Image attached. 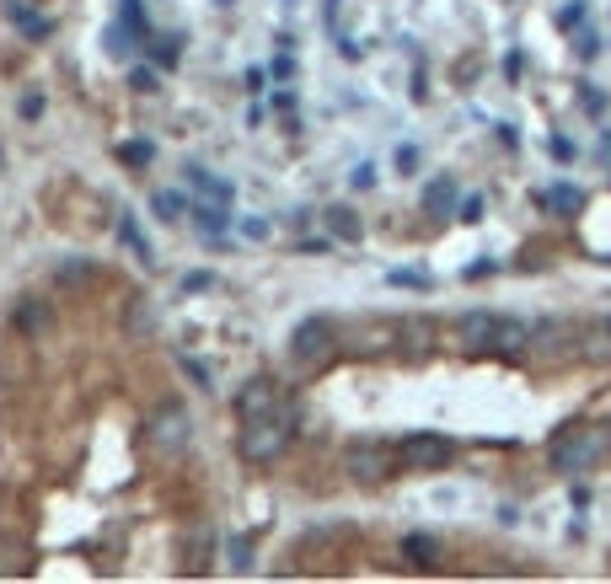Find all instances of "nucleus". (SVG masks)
<instances>
[{
	"label": "nucleus",
	"instance_id": "nucleus-1",
	"mask_svg": "<svg viewBox=\"0 0 611 584\" xmlns=\"http://www.w3.org/2000/svg\"><path fill=\"white\" fill-rule=\"evenodd\" d=\"M290 429H295V419L290 413H258V419H242V456L247 461H274L284 445H290Z\"/></svg>",
	"mask_w": 611,
	"mask_h": 584
},
{
	"label": "nucleus",
	"instance_id": "nucleus-2",
	"mask_svg": "<svg viewBox=\"0 0 611 584\" xmlns=\"http://www.w3.org/2000/svg\"><path fill=\"white\" fill-rule=\"evenodd\" d=\"M601 451H607V435H601L596 424H569V429H558V440H553V467H558V472H585V467L601 461Z\"/></svg>",
	"mask_w": 611,
	"mask_h": 584
},
{
	"label": "nucleus",
	"instance_id": "nucleus-3",
	"mask_svg": "<svg viewBox=\"0 0 611 584\" xmlns=\"http://www.w3.org/2000/svg\"><path fill=\"white\" fill-rule=\"evenodd\" d=\"M327 349H333V322H327V317H306V322L290 333V354H295L301 365H317Z\"/></svg>",
	"mask_w": 611,
	"mask_h": 584
},
{
	"label": "nucleus",
	"instance_id": "nucleus-4",
	"mask_svg": "<svg viewBox=\"0 0 611 584\" xmlns=\"http://www.w3.org/2000/svg\"><path fill=\"white\" fill-rule=\"evenodd\" d=\"M397 456H403L408 467H419V472H435V467H446V461H451V440L424 429V435H408Z\"/></svg>",
	"mask_w": 611,
	"mask_h": 584
},
{
	"label": "nucleus",
	"instance_id": "nucleus-5",
	"mask_svg": "<svg viewBox=\"0 0 611 584\" xmlns=\"http://www.w3.org/2000/svg\"><path fill=\"white\" fill-rule=\"evenodd\" d=\"M344 461H349V472H354L360 483H381V478L392 472V451H386V445H376V440H354Z\"/></svg>",
	"mask_w": 611,
	"mask_h": 584
},
{
	"label": "nucleus",
	"instance_id": "nucleus-6",
	"mask_svg": "<svg viewBox=\"0 0 611 584\" xmlns=\"http://www.w3.org/2000/svg\"><path fill=\"white\" fill-rule=\"evenodd\" d=\"M150 435H156L161 451H182V445H188V413H182V408L156 413V419H150Z\"/></svg>",
	"mask_w": 611,
	"mask_h": 584
},
{
	"label": "nucleus",
	"instance_id": "nucleus-7",
	"mask_svg": "<svg viewBox=\"0 0 611 584\" xmlns=\"http://www.w3.org/2000/svg\"><path fill=\"white\" fill-rule=\"evenodd\" d=\"M456 333H462V343H472V349H494V333H499V317H488V311H467Z\"/></svg>",
	"mask_w": 611,
	"mask_h": 584
},
{
	"label": "nucleus",
	"instance_id": "nucleus-8",
	"mask_svg": "<svg viewBox=\"0 0 611 584\" xmlns=\"http://www.w3.org/2000/svg\"><path fill=\"white\" fill-rule=\"evenodd\" d=\"M236 413H242V419L274 413V386H268V381H247V392L236 397Z\"/></svg>",
	"mask_w": 611,
	"mask_h": 584
},
{
	"label": "nucleus",
	"instance_id": "nucleus-9",
	"mask_svg": "<svg viewBox=\"0 0 611 584\" xmlns=\"http://www.w3.org/2000/svg\"><path fill=\"white\" fill-rule=\"evenodd\" d=\"M118 241H123V247H129L145 268L156 263V252H150V241H145V231H140V220H134V215H123V220H118Z\"/></svg>",
	"mask_w": 611,
	"mask_h": 584
},
{
	"label": "nucleus",
	"instance_id": "nucleus-10",
	"mask_svg": "<svg viewBox=\"0 0 611 584\" xmlns=\"http://www.w3.org/2000/svg\"><path fill=\"white\" fill-rule=\"evenodd\" d=\"M531 343V327L526 322H515V317H499V333H494V349H505V354H515V349H526Z\"/></svg>",
	"mask_w": 611,
	"mask_h": 584
},
{
	"label": "nucleus",
	"instance_id": "nucleus-11",
	"mask_svg": "<svg viewBox=\"0 0 611 584\" xmlns=\"http://www.w3.org/2000/svg\"><path fill=\"white\" fill-rule=\"evenodd\" d=\"M451 204H456V182H451V177H435V182L424 188V209H429V215H451Z\"/></svg>",
	"mask_w": 611,
	"mask_h": 584
},
{
	"label": "nucleus",
	"instance_id": "nucleus-12",
	"mask_svg": "<svg viewBox=\"0 0 611 584\" xmlns=\"http://www.w3.org/2000/svg\"><path fill=\"white\" fill-rule=\"evenodd\" d=\"M403 558L419 563V569H429V563L440 558V542H435V537H403Z\"/></svg>",
	"mask_w": 611,
	"mask_h": 584
},
{
	"label": "nucleus",
	"instance_id": "nucleus-13",
	"mask_svg": "<svg viewBox=\"0 0 611 584\" xmlns=\"http://www.w3.org/2000/svg\"><path fill=\"white\" fill-rule=\"evenodd\" d=\"M327 225H333V236L338 241H360L365 231H360V220H354V209H344V204H333L327 209Z\"/></svg>",
	"mask_w": 611,
	"mask_h": 584
},
{
	"label": "nucleus",
	"instance_id": "nucleus-14",
	"mask_svg": "<svg viewBox=\"0 0 611 584\" xmlns=\"http://www.w3.org/2000/svg\"><path fill=\"white\" fill-rule=\"evenodd\" d=\"M188 182H199V188H204V193H209L215 204H231V182H220V177H209L204 166H188Z\"/></svg>",
	"mask_w": 611,
	"mask_h": 584
},
{
	"label": "nucleus",
	"instance_id": "nucleus-15",
	"mask_svg": "<svg viewBox=\"0 0 611 584\" xmlns=\"http://www.w3.org/2000/svg\"><path fill=\"white\" fill-rule=\"evenodd\" d=\"M193 225H199V236H220L225 231V204H204V209H193Z\"/></svg>",
	"mask_w": 611,
	"mask_h": 584
},
{
	"label": "nucleus",
	"instance_id": "nucleus-16",
	"mask_svg": "<svg viewBox=\"0 0 611 584\" xmlns=\"http://www.w3.org/2000/svg\"><path fill=\"white\" fill-rule=\"evenodd\" d=\"M118 21H123L129 38H145V11H140V0H118Z\"/></svg>",
	"mask_w": 611,
	"mask_h": 584
},
{
	"label": "nucleus",
	"instance_id": "nucleus-17",
	"mask_svg": "<svg viewBox=\"0 0 611 584\" xmlns=\"http://www.w3.org/2000/svg\"><path fill=\"white\" fill-rule=\"evenodd\" d=\"M150 209H156L161 220H177V215H182V193H172V188H161V193H150Z\"/></svg>",
	"mask_w": 611,
	"mask_h": 584
},
{
	"label": "nucleus",
	"instance_id": "nucleus-18",
	"mask_svg": "<svg viewBox=\"0 0 611 584\" xmlns=\"http://www.w3.org/2000/svg\"><path fill=\"white\" fill-rule=\"evenodd\" d=\"M16 27H21V38H48L54 32V21L48 16H32V11H16Z\"/></svg>",
	"mask_w": 611,
	"mask_h": 584
},
{
	"label": "nucleus",
	"instance_id": "nucleus-19",
	"mask_svg": "<svg viewBox=\"0 0 611 584\" xmlns=\"http://www.w3.org/2000/svg\"><path fill=\"white\" fill-rule=\"evenodd\" d=\"M16 327H21V333H43V327H48V306H21V311H16Z\"/></svg>",
	"mask_w": 611,
	"mask_h": 584
},
{
	"label": "nucleus",
	"instance_id": "nucleus-20",
	"mask_svg": "<svg viewBox=\"0 0 611 584\" xmlns=\"http://www.w3.org/2000/svg\"><path fill=\"white\" fill-rule=\"evenodd\" d=\"M177 365H182V376H188V381H193V386H204V392H209V386H215V376H209V365H204V360H193V354H182V360H177Z\"/></svg>",
	"mask_w": 611,
	"mask_h": 584
},
{
	"label": "nucleus",
	"instance_id": "nucleus-21",
	"mask_svg": "<svg viewBox=\"0 0 611 584\" xmlns=\"http://www.w3.org/2000/svg\"><path fill=\"white\" fill-rule=\"evenodd\" d=\"M150 156H156V150H150L145 140H129V145H118V161H129V166H150Z\"/></svg>",
	"mask_w": 611,
	"mask_h": 584
},
{
	"label": "nucleus",
	"instance_id": "nucleus-22",
	"mask_svg": "<svg viewBox=\"0 0 611 584\" xmlns=\"http://www.w3.org/2000/svg\"><path fill=\"white\" fill-rule=\"evenodd\" d=\"M225 553H231V569H236V574H247V569H252V542H247V537H231V547H225Z\"/></svg>",
	"mask_w": 611,
	"mask_h": 584
},
{
	"label": "nucleus",
	"instance_id": "nucleus-23",
	"mask_svg": "<svg viewBox=\"0 0 611 584\" xmlns=\"http://www.w3.org/2000/svg\"><path fill=\"white\" fill-rule=\"evenodd\" d=\"M129 86H134V91H145V97H150V91H156V86H161V75H156V70H150V64H134V70H129Z\"/></svg>",
	"mask_w": 611,
	"mask_h": 584
},
{
	"label": "nucleus",
	"instance_id": "nucleus-24",
	"mask_svg": "<svg viewBox=\"0 0 611 584\" xmlns=\"http://www.w3.org/2000/svg\"><path fill=\"white\" fill-rule=\"evenodd\" d=\"M580 21H585V0H569V5L558 11V27H564V32H574Z\"/></svg>",
	"mask_w": 611,
	"mask_h": 584
},
{
	"label": "nucleus",
	"instance_id": "nucleus-25",
	"mask_svg": "<svg viewBox=\"0 0 611 584\" xmlns=\"http://www.w3.org/2000/svg\"><path fill=\"white\" fill-rule=\"evenodd\" d=\"M177 54H182V48H177V38H156V59H161L166 70L177 64Z\"/></svg>",
	"mask_w": 611,
	"mask_h": 584
},
{
	"label": "nucleus",
	"instance_id": "nucleus-26",
	"mask_svg": "<svg viewBox=\"0 0 611 584\" xmlns=\"http://www.w3.org/2000/svg\"><path fill=\"white\" fill-rule=\"evenodd\" d=\"M21 118H27V123H32V118H43V97H38V91H27V97H21Z\"/></svg>",
	"mask_w": 611,
	"mask_h": 584
},
{
	"label": "nucleus",
	"instance_id": "nucleus-27",
	"mask_svg": "<svg viewBox=\"0 0 611 584\" xmlns=\"http://www.w3.org/2000/svg\"><path fill=\"white\" fill-rule=\"evenodd\" d=\"M547 204H553V209H574V204H580V193H574V188H553V199H547Z\"/></svg>",
	"mask_w": 611,
	"mask_h": 584
},
{
	"label": "nucleus",
	"instance_id": "nucleus-28",
	"mask_svg": "<svg viewBox=\"0 0 611 584\" xmlns=\"http://www.w3.org/2000/svg\"><path fill=\"white\" fill-rule=\"evenodd\" d=\"M209 284H215V274H188V279H182L188 295H199V290H209Z\"/></svg>",
	"mask_w": 611,
	"mask_h": 584
},
{
	"label": "nucleus",
	"instance_id": "nucleus-29",
	"mask_svg": "<svg viewBox=\"0 0 611 584\" xmlns=\"http://www.w3.org/2000/svg\"><path fill=\"white\" fill-rule=\"evenodd\" d=\"M290 75H295V59H290V54H279V59H274V80H290Z\"/></svg>",
	"mask_w": 611,
	"mask_h": 584
},
{
	"label": "nucleus",
	"instance_id": "nucleus-30",
	"mask_svg": "<svg viewBox=\"0 0 611 584\" xmlns=\"http://www.w3.org/2000/svg\"><path fill=\"white\" fill-rule=\"evenodd\" d=\"M478 215H483V199H478V193H467V199H462V220H478Z\"/></svg>",
	"mask_w": 611,
	"mask_h": 584
},
{
	"label": "nucleus",
	"instance_id": "nucleus-31",
	"mask_svg": "<svg viewBox=\"0 0 611 584\" xmlns=\"http://www.w3.org/2000/svg\"><path fill=\"white\" fill-rule=\"evenodd\" d=\"M397 166H403V172H413V166H419V150H413V145H403V150H397Z\"/></svg>",
	"mask_w": 611,
	"mask_h": 584
},
{
	"label": "nucleus",
	"instance_id": "nucleus-32",
	"mask_svg": "<svg viewBox=\"0 0 611 584\" xmlns=\"http://www.w3.org/2000/svg\"><path fill=\"white\" fill-rule=\"evenodd\" d=\"M596 54H601V43H596V38L585 32V38H580V59H596Z\"/></svg>",
	"mask_w": 611,
	"mask_h": 584
},
{
	"label": "nucleus",
	"instance_id": "nucleus-33",
	"mask_svg": "<svg viewBox=\"0 0 611 584\" xmlns=\"http://www.w3.org/2000/svg\"><path fill=\"white\" fill-rule=\"evenodd\" d=\"M376 182V166H354V188H370Z\"/></svg>",
	"mask_w": 611,
	"mask_h": 584
},
{
	"label": "nucleus",
	"instance_id": "nucleus-34",
	"mask_svg": "<svg viewBox=\"0 0 611 584\" xmlns=\"http://www.w3.org/2000/svg\"><path fill=\"white\" fill-rule=\"evenodd\" d=\"M242 231H247V236H252V241H263V236H268V220H247V225H242Z\"/></svg>",
	"mask_w": 611,
	"mask_h": 584
},
{
	"label": "nucleus",
	"instance_id": "nucleus-35",
	"mask_svg": "<svg viewBox=\"0 0 611 584\" xmlns=\"http://www.w3.org/2000/svg\"><path fill=\"white\" fill-rule=\"evenodd\" d=\"M0 11H11V16H16V11H21V5H16V0H0Z\"/></svg>",
	"mask_w": 611,
	"mask_h": 584
},
{
	"label": "nucleus",
	"instance_id": "nucleus-36",
	"mask_svg": "<svg viewBox=\"0 0 611 584\" xmlns=\"http://www.w3.org/2000/svg\"><path fill=\"white\" fill-rule=\"evenodd\" d=\"M215 5H236V0H215Z\"/></svg>",
	"mask_w": 611,
	"mask_h": 584
}]
</instances>
